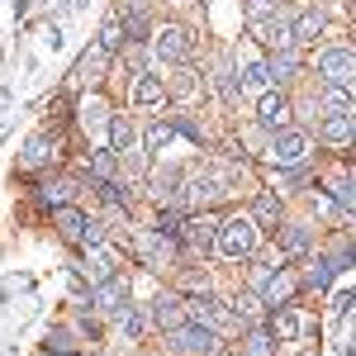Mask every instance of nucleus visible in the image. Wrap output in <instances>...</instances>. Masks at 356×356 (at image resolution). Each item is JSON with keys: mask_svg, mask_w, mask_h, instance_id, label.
Segmentation results:
<instances>
[{"mask_svg": "<svg viewBox=\"0 0 356 356\" xmlns=\"http://www.w3.org/2000/svg\"><path fill=\"white\" fill-rule=\"evenodd\" d=\"M280 252H285V257L309 252V228H304V223H285V228H280Z\"/></svg>", "mask_w": 356, "mask_h": 356, "instance_id": "obj_23", "label": "nucleus"}, {"mask_svg": "<svg viewBox=\"0 0 356 356\" xmlns=\"http://www.w3.org/2000/svg\"><path fill=\"white\" fill-rule=\"evenodd\" d=\"M110 57H114V53H105V48L95 43V48H90V53L81 57V67H76V76H81V81H95V76H100V72L110 67Z\"/></svg>", "mask_w": 356, "mask_h": 356, "instance_id": "obj_25", "label": "nucleus"}, {"mask_svg": "<svg viewBox=\"0 0 356 356\" xmlns=\"http://www.w3.org/2000/svg\"><path fill=\"white\" fill-rule=\"evenodd\" d=\"M191 318H195V323H204V328H214V332L233 323V314H228L223 304H214V300H191Z\"/></svg>", "mask_w": 356, "mask_h": 356, "instance_id": "obj_17", "label": "nucleus"}, {"mask_svg": "<svg viewBox=\"0 0 356 356\" xmlns=\"http://www.w3.org/2000/svg\"><path fill=\"white\" fill-rule=\"evenodd\" d=\"M261 157H266L271 166H304V157H309V134H300V129H280Z\"/></svg>", "mask_w": 356, "mask_h": 356, "instance_id": "obj_3", "label": "nucleus"}, {"mask_svg": "<svg viewBox=\"0 0 356 356\" xmlns=\"http://www.w3.org/2000/svg\"><path fill=\"white\" fill-rule=\"evenodd\" d=\"M72 191H76L72 181H48V186H43V204H53V209H62V204L72 200Z\"/></svg>", "mask_w": 356, "mask_h": 356, "instance_id": "obj_34", "label": "nucleus"}, {"mask_svg": "<svg viewBox=\"0 0 356 356\" xmlns=\"http://www.w3.org/2000/svg\"><path fill=\"white\" fill-rule=\"evenodd\" d=\"M214 238H219V228H214L209 219H191V223H186V243H191L195 252H209Z\"/></svg>", "mask_w": 356, "mask_h": 356, "instance_id": "obj_22", "label": "nucleus"}, {"mask_svg": "<svg viewBox=\"0 0 356 356\" xmlns=\"http://www.w3.org/2000/svg\"><path fill=\"white\" fill-rule=\"evenodd\" d=\"M332 271H337L332 261H314V266L304 271V285H309V290H323V285L332 280Z\"/></svg>", "mask_w": 356, "mask_h": 356, "instance_id": "obj_35", "label": "nucleus"}, {"mask_svg": "<svg viewBox=\"0 0 356 356\" xmlns=\"http://www.w3.org/2000/svg\"><path fill=\"white\" fill-rule=\"evenodd\" d=\"M124 38H129L124 15H110V19H105V29H100V48H105V53H119V48H124Z\"/></svg>", "mask_w": 356, "mask_h": 356, "instance_id": "obj_24", "label": "nucleus"}, {"mask_svg": "<svg viewBox=\"0 0 356 356\" xmlns=\"http://www.w3.org/2000/svg\"><path fill=\"white\" fill-rule=\"evenodd\" d=\"M243 10H247L252 24H261V19H271V15H275V0H243Z\"/></svg>", "mask_w": 356, "mask_h": 356, "instance_id": "obj_39", "label": "nucleus"}, {"mask_svg": "<svg viewBox=\"0 0 356 356\" xmlns=\"http://www.w3.org/2000/svg\"><path fill=\"white\" fill-rule=\"evenodd\" d=\"M257 124H261L266 134H280V129H290V100H285L280 90H266V95H257Z\"/></svg>", "mask_w": 356, "mask_h": 356, "instance_id": "obj_5", "label": "nucleus"}, {"mask_svg": "<svg viewBox=\"0 0 356 356\" xmlns=\"http://www.w3.org/2000/svg\"><path fill=\"white\" fill-rule=\"evenodd\" d=\"M90 304H95V309H105V314L124 309V304H129V290H124V280H119V275L100 280V285H95V295H90Z\"/></svg>", "mask_w": 356, "mask_h": 356, "instance_id": "obj_15", "label": "nucleus"}, {"mask_svg": "<svg viewBox=\"0 0 356 356\" xmlns=\"http://www.w3.org/2000/svg\"><path fill=\"white\" fill-rule=\"evenodd\" d=\"M81 275H90V285H100V280H110V275H114V252H110L105 243H100V247H86Z\"/></svg>", "mask_w": 356, "mask_h": 356, "instance_id": "obj_14", "label": "nucleus"}, {"mask_svg": "<svg viewBox=\"0 0 356 356\" xmlns=\"http://www.w3.org/2000/svg\"><path fill=\"white\" fill-rule=\"evenodd\" d=\"M318 72L328 86H356V53L352 48H328V53H318Z\"/></svg>", "mask_w": 356, "mask_h": 356, "instance_id": "obj_4", "label": "nucleus"}, {"mask_svg": "<svg viewBox=\"0 0 356 356\" xmlns=\"http://www.w3.org/2000/svg\"><path fill=\"white\" fill-rule=\"evenodd\" d=\"M124 29H129L134 38H143V33H147V19H143V10H134V15L124 19Z\"/></svg>", "mask_w": 356, "mask_h": 356, "instance_id": "obj_41", "label": "nucleus"}, {"mask_svg": "<svg viewBox=\"0 0 356 356\" xmlns=\"http://www.w3.org/2000/svg\"><path fill=\"white\" fill-rule=\"evenodd\" d=\"M57 228H62V238H67V243H86L90 219H86L81 209H67V204H62V209H57Z\"/></svg>", "mask_w": 356, "mask_h": 356, "instance_id": "obj_19", "label": "nucleus"}, {"mask_svg": "<svg viewBox=\"0 0 356 356\" xmlns=\"http://www.w3.org/2000/svg\"><path fill=\"white\" fill-rule=\"evenodd\" d=\"M48 157H57V138H33L24 152V166H43Z\"/></svg>", "mask_w": 356, "mask_h": 356, "instance_id": "obj_30", "label": "nucleus"}, {"mask_svg": "<svg viewBox=\"0 0 356 356\" xmlns=\"http://www.w3.org/2000/svg\"><path fill=\"white\" fill-rule=\"evenodd\" d=\"M323 138L337 143V147L352 143V138H356V114H328V119H323Z\"/></svg>", "mask_w": 356, "mask_h": 356, "instance_id": "obj_20", "label": "nucleus"}, {"mask_svg": "<svg viewBox=\"0 0 356 356\" xmlns=\"http://www.w3.org/2000/svg\"><path fill=\"white\" fill-rule=\"evenodd\" d=\"M181 195H186L191 204H214V200H223V195H228V176H223V171H209V176H191V181L181 186Z\"/></svg>", "mask_w": 356, "mask_h": 356, "instance_id": "obj_7", "label": "nucleus"}, {"mask_svg": "<svg viewBox=\"0 0 356 356\" xmlns=\"http://www.w3.org/2000/svg\"><path fill=\"white\" fill-rule=\"evenodd\" d=\"M152 323L166 328V332L186 328V323H191V300H181V295H157V300H152Z\"/></svg>", "mask_w": 356, "mask_h": 356, "instance_id": "obj_6", "label": "nucleus"}, {"mask_svg": "<svg viewBox=\"0 0 356 356\" xmlns=\"http://www.w3.org/2000/svg\"><path fill=\"white\" fill-rule=\"evenodd\" d=\"M238 86H243L247 95H266V90H275L271 67H266L261 57H247V62H243V72H238Z\"/></svg>", "mask_w": 356, "mask_h": 356, "instance_id": "obj_12", "label": "nucleus"}, {"mask_svg": "<svg viewBox=\"0 0 356 356\" xmlns=\"http://www.w3.org/2000/svg\"><path fill=\"white\" fill-rule=\"evenodd\" d=\"M295 290H300V280H295L290 271H271L266 280H261V300L271 304V309L290 304V300H295Z\"/></svg>", "mask_w": 356, "mask_h": 356, "instance_id": "obj_13", "label": "nucleus"}, {"mask_svg": "<svg viewBox=\"0 0 356 356\" xmlns=\"http://www.w3.org/2000/svg\"><path fill=\"white\" fill-rule=\"evenodd\" d=\"M162 95H166V86L157 81V76H138L134 81V100L138 105H162Z\"/></svg>", "mask_w": 356, "mask_h": 356, "instance_id": "obj_28", "label": "nucleus"}, {"mask_svg": "<svg viewBox=\"0 0 356 356\" xmlns=\"http://www.w3.org/2000/svg\"><path fill=\"white\" fill-rule=\"evenodd\" d=\"M257 33H261V43H266L271 53H290V48H300V38H295V19H285V15L261 19V24H257Z\"/></svg>", "mask_w": 356, "mask_h": 356, "instance_id": "obj_8", "label": "nucleus"}, {"mask_svg": "<svg viewBox=\"0 0 356 356\" xmlns=\"http://www.w3.org/2000/svg\"><path fill=\"white\" fill-rule=\"evenodd\" d=\"M114 328L124 332L129 342H138V337L147 332V314H143V309H134V304H124V309H114Z\"/></svg>", "mask_w": 356, "mask_h": 356, "instance_id": "obj_18", "label": "nucleus"}, {"mask_svg": "<svg viewBox=\"0 0 356 356\" xmlns=\"http://www.w3.org/2000/svg\"><path fill=\"white\" fill-rule=\"evenodd\" d=\"M304 314H295V309H275V318H271V332H275V342H295V337H304Z\"/></svg>", "mask_w": 356, "mask_h": 356, "instance_id": "obj_16", "label": "nucleus"}, {"mask_svg": "<svg viewBox=\"0 0 356 356\" xmlns=\"http://www.w3.org/2000/svg\"><path fill=\"white\" fill-rule=\"evenodd\" d=\"M110 143H114V152H119V162H129L134 171L143 166V147H138V129L129 124V119H110Z\"/></svg>", "mask_w": 356, "mask_h": 356, "instance_id": "obj_10", "label": "nucleus"}, {"mask_svg": "<svg viewBox=\"0 0 356 356\" xmlns=\"http://www.w3.org/2000/svg\"><path fill=\"white\" fill-rule=\"evenodd\" d=\"M314 209H318V214H332V209H337V200H328V195H314Z\"/></svg>", "mask_w": 356, "mask_h": 356, "instance_id": "obj_42", "label": "nucleus"}, {"mask_svg": "<svg viewBox=\"0 0 356 356\" xmlns=\"http://www.w3.org/2000/svg\"><path fill=\"white\" fill-rule=\"evenodd\" d=\"M266 67H271V81H290V76L300 72V53H295V48H290V53H271Z\"/></svg>", "mask_w": 356, "mask_h": 356, "instance_id": "obj_26", "label": "nucleus"}, {"mask_svg": "<svg viewBox=\"0 0 356 356\" xmlns=\"http://www.w3.org/2000/svg\"><path fill=\"white\" fill-rule=\"evenodd\" d=\"M105 114H110V110H105V100H86V105H81V124H86V129H100Z\"/></svg>", "mask_w": 356, "mask_h": 356, "instance_id": "obj_38", "label": "nucleus"}, {"mask_svg": "<svg viewBox=\"0 0 356 356\" xmlns=\"http://www.w3.org/2000/svg\"><path fill=\"white\" fill-rule=\"evenodd\" d=\"M352 181H356V171H352Z\"/></svg>", "mask_w": 356, "mask_h": 356, "instance_id": "obj_43", "label": "nucleus"}, {"mask_svg": "<svg viewBox=\"0 0 356 356\" xmlns=\"http://www.w3.org/2000/svg\"><path fill=\"white\" fill-rule=\"evenodd\" d=\"M257 219L252 214H233V219L219 223V238H214V247H219V257H228V261H243V257H252L257 252Z\"/></svg>", "mask_w": 356, "mask_h": 356, "instance_id": "obj_1", "label": "nucleus"}, {"mask_svg": "<svg viewBox=\"0 0 356 356\" xmlns=\"http://www.w3.org/2000/svg\"><path fill=\"white\" fill-rule=\"evenodd\" d=\"M252 219H261V223H275V219H280V200H275V195H261V200L252 204Z\"/></svg>", "mask_w": 356, "mask_h": 356, "instance_id": "obj_37", "label": "nucleus"}, {"mask_svg": "<svg viewBox=\"0 0 356 356\" xmlns=\"http://www.w3.org/2000/svg\"><path fill=\"white\" fill-rule=\"evenodd\" d=\"M114 162H119V152H95V157H90V176H95V181H110L114 176Z\"/></svg>", "mask_w": 356, "mask_h": 356, "instance_id": "obj_36", "label": "nucleus"}, {"mask_svg": "<svg viewBox=\"0 0 356 356\" xmlns=\"http://www.w3.org/2000/svg\"><path fill=\"white\" fill-rule=\"evenodd\" d=\"M261 295H252V290H247V295H238V300H233V314H238V318H247V323H257V318H261Z\"/></svg>", "mask_w": 356, "mask_h": 356, "instance_id": "obj_32", "label": "nucleus"}, {"mask_svg": "<svg viewBox=\"0 0 356 356\" xmlns=\"http://www.w3.org/2000/svg\"><path fill=\"white\" fill-rule=\"evenodd\" d=\"M138 252H143V261H147L152 271H166L176 247H171V233H143V238H138Z\"/></svg>", "mask_w": 356, "mask_h": 356, "instance_id": "obj_11", "label": "nucleus"}, {"mask_svg": "<svg viewBox=\"0 0 356 356\" xmlns=\"http://www.w3.org/2000/svg\"><path fill=\"white\" fill-rule=\"evenodd\" d=\"M171 138H176V124L157 119V124L147 129V147H152V152H166V147H171Z\"/></svg>", "mask_w": 356, "mask_h": 356, "instance_id": "obj_33", "label": "nucleus"}, {"mask_svg": "<svg viewBox=\"0 0 356 356\" xmlns=\"http://www.w3.org/2000/svg\"><path fill=\"white\" fill-rule=\"evenodd\" d=\"M347 214H356V181H347V186H337V195H332Z\"/></svg>", "mask_w": 356, "mask_h": 356, "instance_id": "obj_40", "label": "nucleus"}, {"mask_svg": "<svg viewBox=\"0 0 356 356\" xmlns=\"http://www.w3.org/2000/svg\"><path fill=\"white\" fill-rule=\"evenodd\" d=\"M323 10H304V15H295V38L300 43H318V33H323Z\"/></svg>", "mask_w": 356, "mask_h": 356, "instance_id": "obj_21", "label": "nucleus"}, {"mask_svg": "<svg viewBox=\"0 0 356 356\" xmlns=\"http://www.w3.org/2000/svg\"><path fill=\"white\" fill-rule=\"evenodd\" d=\"M171 352H176V356H219V332L191 318L186 328L171 332Z\"/></svg>", "mask_w": 356, "mask_h": 356, "instance_id": "obj_2", "label": "nucleus"}, {"mask_svg": "<svg viewBox=\"0 0 356 356\" xmlns=\"http://www.w3.org/2000/svg\"><path fill=\"white\" fill-rule=\"evenodd\" d=\"M181 186H186V181H181L176 171H157V176H152V195H157L162 204H171V200H181Z\"/></svg>", "mask_w": 356, "mask_h": 356, "instance_id": "obj_27", "label": "nucleus"}, {"mask_svg": "<svg viewBox=\"0 0 356 356\" xmlns=\"http://www.w3.org/2000/svg\"><path fill=\"white\" fill-rule=\"evenodd\" d=\"M247 356H275V332L252 328L247 332Z\"/></svg>", "mask_w": 356, "mask_h": 356, "instance_id": "obj_31", "label": "nucleus"}, {"mask_svg": "<svg viewBox=\"0 0 356 356\" xmlns=\"http://www.w3.org/2000/svg\"><path fill=\"white\" fill-rule=\"evenodd\" d=\"M323 110L328 114H352V90H347V86H323Z\"/></svg>", "mask_w": 356, "mask_h": 356, "instance_id": "obj_29", "label": "nucleus"}, {"mask_svg": "<svg viewBox=\"0 0 356 356\" xmlns=\"http://www.w3.org/2000/svg\"><path fill=\"white\" fill-rule=\"evenodd\" d=\"M152 53H157V62H186V53H191V33H186L181 24L157 29V38H152Z\"/></svg>", "mask_w": 356, "mask_h": 356, "instance_id": "obj_9", "label": "nucleus"}]
</instances>
